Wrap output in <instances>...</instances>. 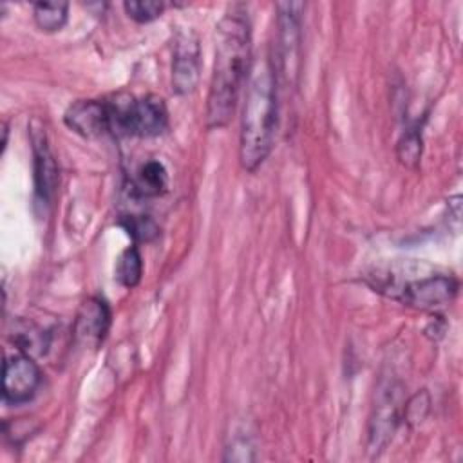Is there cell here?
Masks as SVG:
<instances>
[{
  "label": "cell",
  "mask_w": 463,
  "mask_h": 463,
  "mask_svg": "<svg viewBox=\"0 0 463 463\" xmlns=\"http://www.w3.org/2000/svg\"><path fill=\"white\" fill-rule=\"evenodd\" d=\"M110 320H112V315L107 300H103L101 297L85 298L76 313L74 326H72L76 342L89 349L98 347L109 333Z\"/></svg>",
  "instance_id": "52a82bcc"
},
{
  "label": "cell",
  "mask_w": 463,
  "mask_h": 463,
  "mask_svg": "<svg viewBox=\"0 0 463 463\" xmlns=\"http://www.w3.org/2000/svg\"><path fill=\"white\" fill-rule=\"evenodd\" d=\"M378 291H387L389 297L414 306L418 309H436L454 300L458 293V280L452 275H429L407 282H383L374 286Z\"/></svg>",
  "instance_id": "277c9868"
},
{
  "label": "cell",
  "mask_w": 463,
  "mask_h": 463,
  "mask_svg": "<svg viewBox=\"0 0 463 463\" xmlns=\"http://www.w3.org/2000/svg\"><path fill=\"white\" fill-rule=\"evenodd\" d=\"M11 340L18 353H24L27 356H42L47 353L49 347V335L43 327L31 320H14L11 329Z\"/></svg>",
  "instance_id": "4fadbf2b"
},
{
  "label": "cell",
  "mask_w": 463,
  "mask_h": 463,
  "mask_svg": "<svg viewBox=\"0 0 463 463\" xmlns=\"http://www.w3.org/2000/svg\"><path fill=\"white\" fill-rule=\"evenodd\" d=\"M118 224L136 241L150 242L159 235V226L148 215H121Z\"/></svg>",
  "instance_id": "2e32d148"
},
{
  "label": "cell",
  "mask_w": 463,
  "mask_h": 463,
  "mask_svg": "<svg viewBox=\"0 0 463 463\" xmlns=\"http://www.w3.org/2000/svg\"><path fill=\"white\" fill-rule=\"evenodd\" d=\"M168 186V174L163 163L150 159L143 163L134 177L130 179V192L134 197L139 199H148V197H157L161 195Z\"/></svg>",
  "instance_id": "7c38bea8"
},
{
  "label": "cell",
  "mask_w": 463,
  "mask_h": 463,
  "mask_svg": "<svg viewBox=\"0 0 463 463\" xmlns=\"http://www.w3.org/2000/svg\"><path fill=\"white\" fill-rule=\"evenodd\" d=\"M65 125L83 137H98L110 132L109 105L101 99H78L63 114Z\"/></svg>",
  "instance_id": "9c48e42d"
},
{
  "label": "cell",
  "mask_w": 463,
  "mask_h": 463,
  "mask_svg": "<svg viewBox=\"0 0 463 463\" xmlns=\"http://www.w3.org/2000/svg\"><path fill=\"white\" fill-rule=\"evenodd\" d=\"M277 132V74L268 58L251 63L241 118L239 159L255 172L269 156Z\"/></svg>",
  "instance_id": "7a4b0ae2"
},
{
  "label": "cell",
  "mask_w": 463,
  "mask_h": 463,
  "mask_svg": "<svg viewBox=\"0 0 463 463\" xmlns=\"http://www.w3.org/2000/svg\"><path fill=\"white\" fill-rule=\"evenodd\" d=\"M31 141L34 156V194L40 203L49 204L58 186V166L43 128H33Z\"/></svg>",
  "instance_id": "30bf717a"
},
{
  "label": "cell",
  "mask_w": 463,
  "mask_h": 463,
  "mask_svg": "<svg viewBox=\"0 0 463 463\" xmlns=\"http://www.w3.org/2000/svg\"><path fill=\"white\" fill-rule=\"evenodd\" d=\"M400 159L407 165H412L420 159V154H421V141H420V136L416 132H411L403 137V141H400Z\"/></svg>",
  "instance_id": "ac0fdd59"
},
{
  "label": "cell",
  "mask_w": 463,
  "mask_h": 463,
  "mask_svg": "<svg viewBox=\"0 0 463 463\" xmlns=\"http://www.w3.org/2000/svg\"><path fill=\"white\" fill-rule=\"evenodd\" d=\"M114 273L118 282L125 288H134L139 284L143 275V260L136 246H128L127 250L121 251V255L116 260Z\"/></svg>",
  "instance_id": "9a60e30c"
},
{
  "label": "cell",
  "mask_w": 463,
  "mask_h": 463,
  "mask_svg": "<svg viewBox=\"0 0 463 463\" xmlns=\"http://www.w3.org/2000/svg\"><path fill=\"white\" fill-rule=\"evenodd\" d=\"M199 81V43L192 33H183L175 40L172 60V89L175 94H188Z\"/></svg>",
  "instance_id": "ba28073f"
},
{
  "label": "cell",
  "mask_w": 463,
  "mask_h": 463,
  "mask_svg": "<svg viewBox=\"0 0 463 463\" xmlns=\"http://www.w3.org/2000/svg\"><path fill=\"white\" fill-rule=\"evenodd\" d=\"M109 105L110 134L114 136H139L154 137L168 128V110L165 101L148 94L134 98L130 94H118Z\"/></svg>",
  "instance_id": "3957f363"
},
{
  "label": "cell",
  "mask_w": 463,
  "mask_h": 463,
  "mask_svg": "<svg viewBox=\"0 0 463 463\" xmlns=\"http://www.w3.org/2000/svg\"><path fill=\"white\" fill-rule=\"evenodd\" d=\"M251 25L248 7L233 4L226 9L215 27V60L206 103L208 128L228 125L239 92L250 74Z\"/></svg>",
  "instance_id": "6da1fadb"
},
{
  "label": "cell",
  "mask_w": 463,
  "mask_h": 463,
  "mask_svg": "<svg viewBox=\"0 0 463 463\" xmlns=\"http://www.w3.org/2000/svg\"><path fill=\"white\" fill-rule=\"evenodd\" d=\"M40 382L42 371L33 356L18 353L5 358L2 382V392L5 402L14 405L29 402L36 394Z\"/></svg>",
  "instance_id": "5b68a950"
},
{
  "label": "cell",
  "mask_w": 463,
  "mask_h": 463,
  "mask_svg": "<svg viewBox=\"0 0 463 463\" xmlns=\"http://www.w3.org/2000/svg\"><path fill=\"white\" fill-rule=\"evenodd\" d=\"M123 7L132 20H136L137 24H146L161 16L166 5L165 2H157V0H130V2H125Z\"/></svg>",
  "instance_id": "e0dca14e"
},
{
  "label": "cell",
  "mask_w": 463,
  "mask_h": 463,
  "mask_svg": "<svg viewBox=\"0 0 463 463\" xmlns=\"http://www.w3.org/2000/svg\"><path fill=\"white\" fill-rule=\"evenodd\" d=\"M400 420V405H398V391L394 383H387L385 389L378 392L374 412L371 418V449L382 450L387 441L392 438L396 425Z\"/></svg>",
  "instance_id": "8fae6325"
},
{
  "label": "cell",
  "mask_w": 463,
  "mask_h": 463,
  "mask_svg": "<svg viewBox=\"0 0 463 463\" xmlns=\"http://www.w3.org/2000/svg\"><path fill=\"white\" fill-rule=\"evenodd\" d=\"M67 2H36L33 5V18L38 29L45 33L60 31L67 22Z\"/></svg>",
  "instance_id": "5bb4252c"
},
{
  "label": "cell",
  "mask_w": 463,
  "mask_h": 463,
  "mask_svg": "<svg viewBox=\"0 0 463 463\" xmlns=\"http://www.w3.org/2000/svg\"><path fill=\"white\" fill-rule=\"evenodd\" d=\"M279 16V67L280 74L291 81V76L298 74V52H300V11L302 4L286 2L277 5Z\"/></svg>",
  "instance_id": "8992f818"
}]
</instances>
